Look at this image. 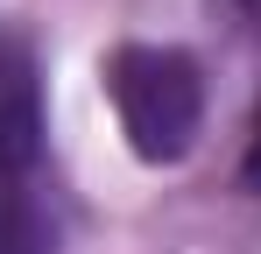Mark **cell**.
Instances as JSON below:
<instances>
[{"mask_svg":"<svg viewBox=\"0 0 261 254\" xmlns=\"http://www.w3.org/2000/svg\"><path fill=\"white\" fill-rule=\"evenodd\" d=\"M240 184L261 191V99H254V120H247V148H240Z\"/></svg>","mask_w":261,"mask_h":254,"instance_id":"obj_3","label":"cell"},{"mask_svg":"<svg viewBox=\"0 0 261 254\" xmlns=\"http://www.w3.org/2000/svg\"><path fill=\"white\" fill-rule=\"evenodd\" d=\"M0 254H57L43 64L0 29Z\"/></svg>","mask_w":261,"mask_h":254,"instance_id":"obj_1","label":"cell"},{"mask_svg":"<svg viewBox=\"0 0 261 254\" xmlns=\"http://www.w3.org/2000/svg\"><path fill=\"white\" fill-rule=\"evenodd\" d=\"M106 99L141 163H184L205 127V71L170 42H120L106 57Z\"/></svg>","mask_w":261,"mask_h":254,"instance_id":"obj_2","label":"cell"},{"mask_svg":"<svg viewBox=\"0 0 261 254\" xmlns=\"http://www.w3.org/2000/svg\"><path fill=\"white\" fill-rule=\"evenodd\" d=\"M226 7H233V14H240L247 29H261V0H226Z\"/></svg>","mask_w":261,"mask_h":254,"instance_id":"obj_4","label":"cell"}]
</instances>
